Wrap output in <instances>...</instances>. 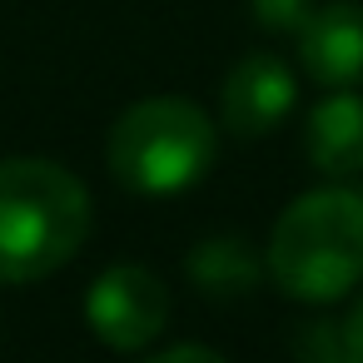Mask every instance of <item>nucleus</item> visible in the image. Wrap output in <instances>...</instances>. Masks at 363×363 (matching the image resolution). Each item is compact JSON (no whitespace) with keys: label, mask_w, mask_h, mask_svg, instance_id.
<instances>
[{"label":"nucleus","mask_w":363,"mask_h":363,"mask_svg":"<svg viewBox=\"0 0 363 363\" xmlns=\"http://www.w3.org/2000/svg\"><path fill=\"white\" fill-rule=\"evenodd\" d=\"M294 358H298V363H348L343 323H328V318L303 323V328H298V338H294Z\"/></svg>","instance_id":"1a4fd4ad"},{"label":"nucleus","mask_w":363,"mask_h":363,"mask_svg":"<svg viewBox=\"0 0 363 363\" xmlns=\"http://www.w3.org/2000/svg\"><path fill=\"white\" fill-rule=\"evenodd\" d=\"M308 160L318 174H363V95L328 90L308 115Z\"/></svg>","instance_id":"0eeeda50"},{"label":"nucleus","mask_w":363,"mask_h":363,"mask_svg":"<svg viewBox=\"0 0 363 363\" xmlns=\"http://www.w3.org/2000/svg\"><path fill=\"white\" fill-rule=\"evenodd\" d=\"M184 274H189V284H194L204 298H219V303H224V298L254 294L259 279H264V264H259V254H254L249 239H239V234H214V239H199V244L189 249Z\"/></svg>","instance_id":"6e6552de"},{"label":"nucleus","mask_w":363,"mask_h":363,"mask_svg":"<svg viewBox=\"0 0 363 363\" xmlns=\"http://www.w3.org/2000/svg\"><path fill=\"white\" fill-rule=\"evenodd\" d=\"M219 110H224V130L244 140L274 135L294 110V70L279 55H244L224 80Z\"/></svg>","instance_id":"39448f33"},{"label":"nucleus","mask_w":363,"mask_h":363,"mask_svg":"<svg viewBox=\"0 0 363 363\" xmlns=\"http://www.w3.org/2000/svg\"><path fill=\"white\" fill-rule=\"evenodd\" d=\"M150 363H229V358H224V353H214V348H199V343H179V348L155 353Z\"/></svg>","instance_id":"9b49d317"},{"label":"nucleus","mask_w":363,"mask_h":363,"mask_svg":"<svg viewBox=\"0 0 363 363\" xmlns=\"http://www.w3.org/2000/svg\"><path fill=\"white\" fill-rule=\"evenodd\" d=\"M85 323L105 348H120V353L150 348L169 323V289L145 264H115L90 284Z\"/></svg>","instance_id":"20e7f679"},{"label":"nucleus","mask_w":363,"mask_h":363,"mask_svg":"<svg viewBox=\"0 0 363 363\" xmlns=\"http://www.w3.org/2000/svg\"><path fill=\"white\" fill-rule=\"evenodd\" d=\"M269 279L303 303H333L363 279V194L328 184L298 194L269 234Z\"/></svg>","instance_id":"f03ea898"},{"label":"nucleus","mask_w":363,"mask_h":363,"mask_svg":"<svg viewBox=\"0 0 363 363\" xmlns=\"http://www.w3.org/2000/svg\"><path fill=\"white\" fill-rule=\"evenodd\" d=\"M219 155L214 120L179 95H150L130 105L105 140L110 174L130 194H179L209 174Z\"/></svg>","instance_id":"7ed1b4c3"},{"label":"nucleus","mask_w":363,"mask_h":363,"mask_svg":"<svg viewBox=\"0 0 363 363\" xmlns=\"http://www.w3.org/2000/svg\"><path fill=\"white\" fill-rule=\"evenodd\" d=\"M249 16L274 35H298L313 16V0H249Z\"/></svg>","instance_id":"9d476101"},{"label":"nucleus","mask_w":363,"mask_h":363,"mask_svg":"<svg viewBox=\"0 0 363 363\" xmlns=\"http://www.w3.org/2000/svg\"><path fill=\"white\" fill-rule=\"evenodd\" d=\"M343 348H348V363H363V298L343 318Z\"/></svg>","instance_id":"f8f14e48"},{"label":"nucleus","mask_w":363,"mask_h":363,"mask_svg":"<svg viewBox=\"0 0 363 363\" xmlns=\"http://www.w3.org/2000/svg\"><path fill=\"white\" fill-rule=\"evenodd\" d=\"M298 60L323 90H353L363 80V6L358 0L313 6L308 26L298 30Z\"/></svg>","instance_id":"423d86ee"},{"label":"nucleus","mask_w":363,"mask_h":363,"mask_svg":"<svg viewBox=\"0 0 363 363\" xmlns=\"http://www.w3.org/2000/svg\"><path fill=\"white\" fill-rule=\"evenodd\" d=\"M90 239V189L55 160H0V284H35Z\"/></svg>","instance_id":"f257e3e1"}]
</instances>
